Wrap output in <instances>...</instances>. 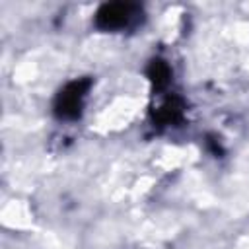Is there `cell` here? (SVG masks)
Masks as SVG:
<instances>
[{
    "mask_svg": "<svg viewBox=\"0 0 249 249\" xmlns=\"http://www.w3.org/2000/svg\"><path fill=\"white\" fill-rule=\"evenodd\" d=\"M183 115H185L183 99L177 97V95H171L154 113V123L158 126H173V124H179L183 121Z\"/></svg>",
    "mask_w": 249,
    "mask_h": 249,
    "instance_id": "3",
    "label": "cell"
},
{
    "mask_svg": "<svg viewBox=\"0 0 249 249\" xmlns=\"http://www.w3.org/2000/svg\"><path fill=\"white\" fill-rule=\"evenodd\" d=\"M146 76L152 82L154 89L160 91L171 82V68L163 58H154L146 68Z\"/></svg>",
    "mask_w": 249,
    "mask_h": 249,
    "instance_id": "4",
    "label": "cell"
},
{
    "mask_svg": "<svg viewBox=\"0 0 249 249\" xmlns=\"http://www.w3.org/2000/svg\"><path fill=\"white\" fill-rule=\"evenodd\" d=\"M91 88V80L89 78H78L68 82L58 95L54 97V115L62 121H74L82 115V107H84V99L88 95Z\"/></svg>",
    "mask_w": 249,
    "mask_h": 249,
    "instance_id": "1",
    "label": "cell"
},
{
    "mask_svg": "<svg viewBox=\"0 0 249 249\" xmlns=\"http://www.w3.org/2000/svg\"><path fill=\"white\" fill-rule=\"evenodd\" d=\"M138 16H142V10L136 4L130 2H111L103 4L95 12V27L103 31H117L128 27Z\"/></svg>",
    "mask_w": 249,
    "mask_h": 249,
    "instance_id": "2",
    "label": "cell"
}]
</instances>
